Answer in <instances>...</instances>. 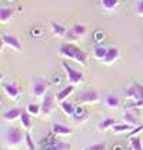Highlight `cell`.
I'll use <instances>...</instances> for the list:
<instances>
[{
    "instance_id": "1",
    "label": "cell",
    "mask_w": 143,
    "mask_h": 150,
    "mask_svg": "<svg viewBox=\"0 0 143 150\" xmlns=\"http://www.w3.org/2000/svg\"><path fill=\"white\" fill-rule=\"evenodd\" d=\"M59 52L60 56H63L66 59H72V60H74V62H77V63H80L83 66L87 63V59H89V53L87 52H84L82 47L76 46L73 43H62Z\"/></svg>"
},
{
    "instance_id": "2",
    "label": "cell",
    "mask_w": 143,
    "mask_h": 150,
    "mask_svg": "<svg viewBox=\"0 0 143 150\" xmlns=\"http://www.w3.org/2000/svg\"><path fill=\"white\" fill-rule=\"evenodd\" d=\"M4 139H6L7 144L17 146L23 142V139H26V134H23V130L20 127H10V129L6 130Z\"/></svg>"
},
{
    "instance_id": "3",
    "label": "cell",
    "mask_w": 143,
    "mask_h": 150,
    "mask_svg": "<svg viewBox=\"0 0 143 150\" xmlns=\"http://www.w3.org/2000/svg\"><path fill=\"white\" fill-rule=\"evenodd\" d=\"M62 67H63V70L66 71V76H67V81H69V84H77V83L83 81V73H82L80 70L73 69L66 60H64V62H62Z\"/></svg>"
},
{
    "instance_id": "4",
    "label": "cell",
    "mask_w": 143,
    "mask_h": 150,
    "mask_svg": "<svg viewBox=\"0 0 143 150\" xmlns=\"http://www.w3.org/2000/svg\"><path fill=\"white\" fill-rule=\"evenodd\" d=\"M50 86L46 79L43 77H33V86H32V90H33V96L35 97H42L47 93V87Z\"/></svg>"
},
{
    "instance_id": "5",
    "label": "cell",
    "mask_w": 143,
    "mask_h": 150,
    "mask_svg": "<svg viewBox=\"0 0 143 150\" xmlns=\"http://www.w3.org/2000/svg\"><path fill=\"white\" fill-rule=\"evenodd\" d=\"M3 90L13 100L19 99V96L22 94V87L17 83H14V81H6V83H3Z\"/></svg>"
},
{
    "instance_id": "6",
    "label": "cell",
    "mask_w": 143,
    "mask_h": 150,
    "mask_svg": "<svg viewBox=\"0 0 143 150\" xmlns=\"http://www.w3.org/2000/svg\"><path fill=\"white\" fill-rule=\"evenodd\" d=\"M86 32H87V29H86V26L82 23H76L73 24L70 29L67 30V35L66 37L69 39V40H74V39H80V37H83L86 35Z\"/></svg>"
},
{
    "instance_id": "7",
    "label": "cell",
    "mask_w": 143,
    "mask_h": 150,
    "mask_svg": "<svg viewBox=\"0 0 143 150\" xmlns=\"http://www.w3.org/2000/svg\"><path fill=\"white\" fill-rule=\"evenodd\" d=\"M1 42L3 45H6L7 47H10L16 52H22L23 50V46L19 40V37H16L14 35H3L1 36Z\"/></svg>"
},
{
    "instance_id": "8",
    "label": "cell",
    "mask_w": 143,
    "mask_h": 150,
    "mask_svg": "<svg viewBox=\"0 0 143 150\" xmlns=\"http://www.w3.org/2000/svg\"><path fill=\"white\" fill-rule=\"evenodd\" d=\"M55 109V97L52 93H46L43 96V103H42V115L49 116L52 110Z\"/></svg>"
},
{
    "instance_id": "9",
    "label": "cell",
    "mask_w": 143,
    "mask_h": 150,
    "mask_svg": "<svg viewBox=\"0 0 143 150\" xmlns=\"http://www.w3.org/2000/svg\"><path fill=\"white\" fill-rule=\"evenodd\" d=\"M126 94L130 99H135V100H143V84L133 83L130 87L126 90Z\"/></svg>"
},
{
    "instance_id": "10",
    "label": "cell",
    "mask_w": 143,
    "mask_h": 150,
    "mask_svg": "<svg viewBox=\"0 0 143 150\" xmlns=\"http://www.w3.org/2000/svg\"><path fill=\"white\" fill-rule=\"evenodd\" d=\"M97 100H99V93L96 90H92V89L84 90V92L79 94V102L80 103H95Z\"/></svg>"
},
{
    "instance_id": "11",
    "label": "cell",
    "mask_w": 143,
    "mask_h": 150,
    "mask_svg": "<svg viewBox=\"0 0 143 150\" xmlns=\"http://www.w3.org/2000/svg\"><path fill=\"white\" fill-rule=\"evenodd\" d=\"M70 144H67V143H64V142H62V140H57V139H53V140H50V143L46 144V147L45 150H70Z\"/></svg>"
},
{
    "instance_id": "12",
    "label": "cell",
    "mask_w": 143,
    "mask_h": 150,
    "mask_svg": "<svg viewBox=\"0 0 143 150\" xmlns=\"http://www.w3.org/2000/svg\"><path fill=\"white\" fill-rule=\"evenodd\" d=\"M22 109L20 107H12V109H9V110H6L4 113H3V119L4 120H9V122H13V120H16L17 117H20L22 115Z\"/></svg>"
},
{
    "instance_id": "13",
    "label": "cell",
    "mask_w": 143,
    "mask_h": 150,
    "mask_svg": "<svg viewBox=\"0 0 143 150\" xmlns=\"http://www.w3.org/2000/svg\"><path fill=\"white\" fill-rule=\"evenodd\" d=\"M50 27H52V33L56 36V37H64V36L67 35V29H66V26L57 23V22H52Z\"/></svg>"
},
{
    "instance_id": "14",
    "label": "cell",
    "mask_w": 143,
    "mask_h": 150,
    "mask_svg": "<svg viewBox=\"0 0 143 150\" xmlns=\"http://www.w3.org/2000/svg\"><path fill=\"white\" fill-rule=\"evenodd\" d=\"M120 56V52L118 47H109L107 49V54H106V59H105V63L106 64H110V63H115Z\"/></svg>"
},
{
    "instance_id": "15",
    "label": "cell",
    "mask_w": 143,
    "mask_h": 150,
    "mask_svg": "<svg viewBox=\"0 0 143 150\" xmlns=\"http://www.w3.org/2000/svg\"><path fill=\"white\" fill-rule=\"evenodd\" d=\"M52 132H53V134H62V136H69V134H72L70 127L63 126L60 123H55L53 127H52Z\"/></svg>"
},
{
    "instance_id": "16",
    "label": "cell",
    "mask_w": 143,
    "mask_h": 150,
    "mask_svg": "<svg viewBox=\"0 0 143 150\" xmlns=\"http://www.w3.org/2000/svg\"><path fill=\"white\" fill-rule=\"evenodd\" d=\"M13 14H14V9H12V7H1L0 9V20H1V23L9 22L13 17Z\"/></svg>"
},
{
    "instance_id": "17",
    "label": "cell",
    "mask_w": 143,
    "mask_h": 150,
    "mask_svg": "<svg viewBox=\"0 0 143 150\" xmlns=\"http://www.w3.org/2000/svg\"><path fill=\"white\" fill-rule=\"evenodd\" d=\"M123 122H125V123H129V125H132V126H139L137 116H136V113H133V112H130V110L125 112V115H123Z\"/></svg>"
},
{
    "instance_id": "18",
    "label": "cell",
    "mask_w": 143,
    "mask_h": 150,
    "mask_svg": "<svg viewBox=\"0 0 143 150\" xmlns=\"http://www.w3.org/2000/svg\"><path fill=\"white\" fill-rule=\"evenodd\" d=\"M20 122H22V125H23L24 129H32L33 126V122H32V115L27 112V110H23L22 112V115H20Z\"/></svg>"
},
{
    "instance_id": "19",
    "label": "cell",
    "mask_w": 143,
    "mask_h": 150,
    "mask_svg": "<svg viewBox=\"0 0 143 150\" xmlns=\"http://www.w3.org/2000/svg\"><path fill=\"white\" fill-rule=\"evenodd\" d=\"M105 103L107 107H112V109H116L120 106V100L116 94H107L105 97Z\"/></svg>"
},
{
    "instance_id": "20",
    "label": "cell",
    "mask_w": 143,
    "mask_h": 150,
    "mask_svg": "<svg viewBox=\"0 0 143 150\" xmlns=\"http://www.w3.org/2000/svg\"><path fill=\"white\" fill-rule=\"evenodd\" d=\"M74 90V87H73V84H69V86H66V87H63L60 92H57L56 94V97H57V100L59 102H63L66 97H69V94Z\"/></svg>"
},
{
    "instance_id": "21",
    "label": "cell",
    "mask_w": 143,
    "mask_h": 150,
    "mask_svg": "<svg viewBox=\"0 0 143 150\" xmlns=\"http://www.w3.org/2000/svg\"><path fill=\"white\" fill-rule=\"evenodd\" d=\"M62 112L64 113L66 116H73L74 112H76V107L70 103V102H62Z\"/></svg>"
},
{
    "instance_id": "22",
    "label": "cell",
    "mask_w": 143,
    "mask_h": 150,
    "mask_svg": "<svg viewBox=\"0 0 143 150\" xmlns=\"http://www.w3.org/2000/svg\"><path fill=\"white\" fill-rule=\"evenodd\" d=\"M116 125V120L113 119V117H106V119H103L100 123H99V129L103 132V130H106L109 127H113Z\"/></svg>"
},
{
    "instance_id": "23",
    "label": "cell",
    "mask_w": 143,
    "mask_h": 150,
    "mask_svg": "<svg viewBox=\"0 0 143 150\" xmlns=\"http://www.w3.org/2000/svg\"><path fill=\"white\" fill-rule=\"evenodd\" d=\"M102 6H103L105 10L112 12V10H115L119 6V0H102Z\"/></svg>"
},
{
    "instance_id": "24",
    "label": "cell",
    "mask_w": 143,
    "mask_h": 150,
    "mask_svg": "<svg viewBox=\"0 0 143 150\" xmlns=\"http://www.w3.org/2000/svg\"><path fill=\"white\" fill-rule=\"evenodd\" d=\"M106 54H107V49L106 47H103V46H96L95 47V57L97 59V60L105 62Z\"/></svg>"
},
{
    "instance_id": "25",
    "label": "cell",
    "mask_w": 143,
    "mask_h": 150,
    "mask_svg": "<svg viewBox=\"0 0 143 150\" xmlns=\"http://www.w3.org/2000/svg\"><path fill=\"white\" fill-rule=\"evenodd\" d=\"M132 129H135V126H132L129 123H120V125H115L113 126V132L115 133H120V132H127V130H132Z\"/></svg>"
},
{
    "instance_id": "26",
    "label": "cell",
    "mask_w": 143,
    "mask_h": 150,
    "mask_svg": "<svg viewBox=\"0 0 143 150\" xmlns=\"http://www.w3.org/2000/svg\"><path fill=\"white\" fill-rule=\"evenodd\" d=\"M130 147L133 150H143V146H142V139L139 137V136H133L130 137Z\"/></svg>"
},
{
    "instance_id": "27",
    "label": "cell",
    "mask_w": 143,
    "mask_h": 150,
    "mask_svg": "<svg viewBox=\"0 0 143 150\" xmlns=\"http://www.w3.org/2000/svg\"><path fill=\"white\" fill-rule=\"evenodd\" d=\"M26 110L32 116H36V115H39V113H42V106H39V104H36V103H30V104H27Z\"/></svg>"
},
{
    "instance_id": "28",
    "label": "cell",
    "mask_w": 143,
    "mask_h": 150,
    "mask_svg": "<svg viewBox=\"0 0 143 150\" xmlns=\"http://www.w3.org/2000/svg\"><path fill=\"white\" fill-rule=\"evenodd\" d=\"M105 149H106L105 143H96V144H92V146L86 147V150H105Z\"/></svg>"
},
{
    "instance_id": "29",
    "label": "cell",
    "mask_w": 143,
    "mask_h": 150,
    "mask_svg": "<svg viewBox=\"0 0 143 150\" xmlns=\"http://www.w3.org/2000/svg\"><path fill=\"white\" fill-rule=\"evenodd\" d=\"M26 143H27L29 150H36V144L33 143V140L30 137V133H26Z\"/></svg>"
},
{
    "instance_id": "30",
    "label": "cell",
    "mask_w": 143,
    "mask_h": 150,
    "mask_svg": "<svg viewBox=\"0 0 143 150\" xmlns=\"http://www.w3.org/2000/svg\"><path fill=\"white\" fill-rule=\"evenodd\" d=\"M136 13H137L140 17H143V0H139V1H137V4H136Z\"/></svg>"
},
{
    "instance_id": "31",
    "label": "cell",
    "mask_w": 143,
    "mask_h": 150,
    "mask_svg": "<svg viewBox=\"0 0 143 150\" xmlns=\"http://www.w3.org/2000/svg\"><path fill=\"white\" fill-rule=\"evenodd\" d=\"M140 130H143V125H139V126L136 127V129H133V132H130V133L127 134V137H129V139H130V137H133V136H135L136 133H139Z\"/></svg>"
}]
</instances>
